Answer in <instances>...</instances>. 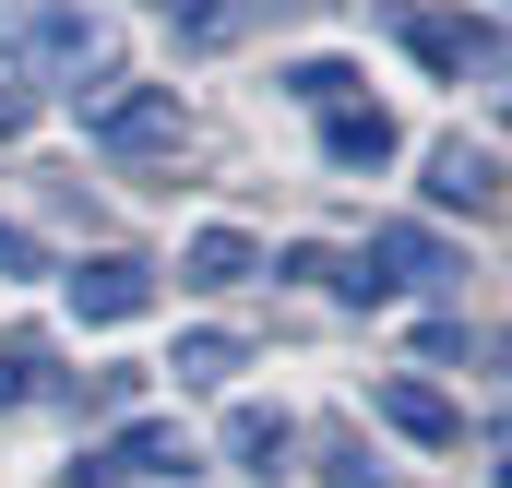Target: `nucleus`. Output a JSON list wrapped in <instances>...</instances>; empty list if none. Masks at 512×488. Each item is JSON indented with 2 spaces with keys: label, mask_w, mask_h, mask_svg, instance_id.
Masks as SVG:
<instances>
[{
  "label": "nucleus",
  "mask_w": 512,
  "mask_h": 488,
  "mask_svg": "<svg viewBox=\"0 0 512 488\" xmlns=\"http://www.w3.org/2000/svg\"><path fill=\"white\" fill-rule=\"evenodd\" d=\"M24 120H36V96H24V84H0V143H12Z\"/></svg>",
  "instance_id": "nucleus-18"
},
{
  "label": "nucleus",
  "mask_w": 512,
  "mask_h": 488,
  "mask_svg": "<svg viewBox=\"0 0 512 488\" xmlns=\"http://www.w3.org/2000/svg\"><path fill=\"white\" fill-rule=\"evenodd\" d=\"M96 143H108L120 167H155V155H179V143H191V120H179V96H167V84H120V96L96 108Z\"/></svg>",
  "instance_id": "nucleus-1"
},
{
  "label": "nucleus",
  "mask_w": 512,
  "mask_h": 488,
  "mask_svg": "<svg viewBox=\"0 0 512 488\" xmlns=\"http://www.w3.org/2000/svg\"><path fill=\"white\" fill-rule=\"evenodd\" d=\"M24 393H36V358H24V346H0V405H24Z\"/></svg>",
  "instance_id": "nucleus-16"
},
{
  "label": "nucleus",
  "mask_w": 512,
  "mask_h": 488,
  "mask_svg": "<svg viewBox=\"0 0 512 488\" xmlns=\"http://www.w3.org/2000/svg\"><path fill=\"white\" fill-rule=\"evenodd\" d=\"M370 262H382L393 286H417V274H441V250L417 239V227H382V239H370Z\"/></svg>",
  "instance_id": "nucleus-11"
},
{
  "label": "nucleus",
  "mask_w": 512,
  "mask_h": 488,
  "mask_svg": "<svg viewBox=\"0 0 512 488\" xmlns=\"http://www.w3.org/2000/svg\"><path fill=\"white\" fill-rule=\"evenodd\" d=\"M382 417L405 429V441H429V453H453V441H465V405H453V393H429V381H382Z\"/></svg>",
  "instance_id": "nucleus-5"
},
{
  "label": "nucleus",
  "mask_w": 512,
  "mask_h": 488,
  "mask_svg": "<svg viewBox=\"0 0 512 488\" xmlns=\"http://www.w3.org/2000/svg\"><path fill=\"white\" fill-rule=\"evenodd\" d=\"M143 310H155V274H143L131 250L72 262V322H143Z\"/></svg>",
  "instance_id": "nucleus-2"
},
{
  "label": "nucleus",
  "mask_w": 512,
  "mask_h": 488,
  "mask_svg": "<svg viewBox=\"0 0 512 488\" xmlns=\"http://www.w3.org/2000/svg\"><path fill=\"white\" fill-rule=\"evenodd\" d=\"M12 36H24V48H84V12H24Z\"/></svg>",
  "instance_id": "nucleus-14"
},
{
  "label": "nucleus",
  "mask_w": 512,
  "mask_h": 488,
  "mask_svg": "<svg viewBox=\"0 0 512 488\" xmlns=\"http://www.w3.org/2000/svg\"><path fill=\"white\" fill-rule=\"evenodd\" d=\"M334 286H346V298H358V310H382V298H405V286H393L382 262H370V250H358V262H346V274H334Z\"/></svg>",
  "instance_id": "nucleus-15"
},
{
  "label": "nucleus",
  "mask_w": 512,
  "mask_h": 488,
  "mask_svg": "<svg viewBox=\"0 0 512 488\" xmlns=\"http://www.w3.org/2000/svg\"><path fill=\"white\" fill-rule=\"evenodd\" d=\"M322 155H334V167H393V120L346 96V108H322Z\"/></svg>",
  "instance_id": "nucleus-6"
},
{
  "label": "nucleus",
  "mask_w": 512,
  "mask_h": 488,
  "mask_svg": "<svg viewBox=\"0 0 512 488\" xmlns=\"http://www.w3.org/2000/svg\"><path fill=\"white\" fill-rule=\"evenodd\" d=\"M179 381H203V393H215V381H239V334H179Z\"/></svg>",
  "instance_id": "nucleus-10"
},
{
  "label": "nucleus",
  "mask_w": 512,
  "mask_h": 488,
  "mask_svg": "<svg viewBox=\"0 0 512 488\" xmlns=\"http://www.w3.org/2000/svg\"><path fill=\"white\" fill-rule=\"evenodd\" d=\"M120 465H131V477H191L203 453H191L179 417H131V429H120Z\"/></svg>",
  "instance_id": "nucleus-7"
},
{
  "label": "nucleus",
  "mask_w": 512,
  "mask_h": 488,
  "mask_svg": "<svg viewBox=\"0 0 512 488\" xmlns=\"http://www.w3.org/2000/svg\"><path fill=\"white\" fill-rule=\"evenodd\" d=\"M429 203H465V215H489V203H501V155L453 131V143L429 155Z\"/></svg>",
  "instance_id": "nucleus-4"
},
{
  "label": "nucleus",
  "mask_w": 512,
  "mask_h": 488,
  "mask_svg": "<svg viewBox=\"0 0 512 488\" xmlns=\"http://www.w3.org/2000/svg\"><path fill=\"white\" fill-rule=\"evenodd\" d=\"M227 453H239L251 477H274V465L298 453V429H286V405H239V417H227Z\"/></svg>",
  "instance_id": "nucleus-9"
},
{
  "label": "nucleus",
  "mask_w": 512,
  "mask_h": 488,
  "mask_svg": "<svg viewBox=\"0 0 512 488\" xmlns=\"http://www.w3.org/2000/svg\"><path fill=\"white\" fill-rule=\"evenodd\" d=\"M286 96H298V108H346V96H358V72H346V60H298V72H286Z\"/></svg>",
  "instance_id": "nucleus-12"
},
{
  "label": "nucleus",
  "mask_w": 512,
  "mask_h": 488,
  "mask_svg": "<svg viewBox=\"0 0 512 488\" xmlns=\"http://www.w3.org/2000/svg\"><path fill=\"white\" fill-rule=\"evenodd\" d=\"M322 488H382V465H370V453H334V465H322Z\"/></svg>",
  "instance_id": "nucleus-17"
},
{
  "label": "nucleus",
  "mask_w": 512,
  "mask_h": 488,
  "mask_svg": "<svg viewBox=\"0 0 512 488\" xmlns=\"http://www.w3.org/2000/svg\"><path fill=\"white\" fill-rule=\"evenodd\" d=\"M167 24H179L191 48H227V36H239V0H167Z\"/></svg>",
  "instance_id": "nucleus-13"
},
{
  "label": "nucleus",
  "mask_w": 512,
  "mask_h": 488,
  "mask_svg": "<svg viewBox=\"0 0 512 488\" xmlns=\"http://www.w3.org/2000/svg\"><path fill=\"white\" fill-rule=\"evenodd\" d=\"M251 262H262V250L239 239V227H203V239L179 250V286H251Z\"/></svg>",
  "instance_id": "nucleus-8"
},
{
  "label": "nucleus",
  "mask_w": 512,
  "mask_h": 488,
  "mask_svg": "<svg viewBox=\"0 0 512 488\" xmlns=\"http://www.w3.org/2000/svg\"><path fill=\"white\" fill-rule=\"evenodd\" d=\"M405 48L429 72H501V24H453V12H405Z\"/></svg>",
  "instance_id": "nucleus-3"
},
{
  "label": "nucleus",
  "mask_w": 512,
  "mask_h": 488,
  "mask_svg": "<svg viewBox=\"0 0 512 488\" xmlns=\"http://www.w3.org/2000/svg\"><path fill=\"white\" fill-rule=\"evenodd\" d=\"M72 488H108V465H84V477H72Z\"/></svg>",
  "instance_id": "nucleus-19"
}]
</instances>
